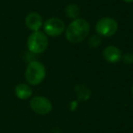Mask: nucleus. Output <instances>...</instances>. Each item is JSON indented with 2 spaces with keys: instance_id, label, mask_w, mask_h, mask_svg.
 I'll use <instances>...</instances> for the list:
<instances>
[{
  "instance_id": "f03ea898",
  "label": "nucleus",
  "mask_w": 133,
  "mask_h": 133,
  "mask_svg": "<svg viewBox=\"0 0 133 133\" xmlns=\"http://www.w3.org/2000/svg\"><path fill=\"white\" fill-rule=\"evenodd\" d=\"M45 77H46V68L41 62L32 61L28 65L25 71V78L29 85H39L45 79Z\"/></svg>"
},
{
  "instance_id": "0eeeda50",
  "label": "nucleus",
  "mask_w": 133,
  "mask_h": 133,
  "mask_svg": "<svg viewBox=\"0 0 133 133\" xmlns=\"http://www.w3.org/2000/svg\"><path fill=\"white\" fill-rule=\"evenodd\" d=\"M25 23L28 29L32 31H39L41 26H43V19L42 17L37 12H31L28 14L25 19Z\"/></svg>"
},
{
  "instance_id": "2eb2a0df",
  "label": "nucleus",
  "mask_w": 133,
  "mask_h": 133,
  "mask_svg": "<svg viewBox=\"0 0 133 133\" xmlns=\"http://www.w3.org/2000/svg\"><path fill=\"white\" fill-rule=\"evenodd\" d=\"M132 97H133V87H132Z\"/></svg>"
},
{
  "instance_id": "423d86ee",
  "label": "nucleus",
  "mask_w": 133,
  "mask_h": 133,
  "mask_svg": "<svg viewBox=\"0 0 133 133\" xmlns=\"http://www.w3.org/2000/svg\"><path fill=\"white\" fill-rule=\"evenodd\" d=\"M30 108L38 115H46L51 112L52 103L48 98L42 96H36L30 100Z\"/></svg>"
},
{
  "instance_id": "6e6552de",
  "label": "nucleus",
  "mask_w": 133,
  "mask_h": 133,
  "mask_svg": "<svg viewBox=\"0 0 133 133\" xmlns=\"http://www.w3.org/2000/svg\"><path fill=\"white\" fill-rule=\"evenodd\" d=\"M103 57L106 61L111 64L118 63L121 59V51L115 46H109L103 50Z\"/></svg>"
},
{
  "instance_id": "39448f33",
  "label": "nucleus",
  "mask_w": 133,
  "mask_h": 133,
  "mask_svg": "<svg viewBox=\"0 0 133 133\" xmlns=\"http://www.w3.org/2000/svg\"><path fill=\"white\" fill-rule=\"evenodd\" d=\"M43 28H44V31L46 36L51 37H59L66 29L65 23L57 17L48 18L43 24Z\"/></svg>"
},
{
  "instance_id": "ddd939ff",
  "label": "nucleus",
  "mask_w": 133,
  "mask_h": 133,
  "mask_svg": "<svg viewBox=\"0 0 133 133\" xmlns=\"http://www.w3.org/2000/svg\"><path fill=\"white\" fill-rule=\"evenodd\" d=\"M121 59L123 60V62L125 63V64H128V65L132 64L133 63V55L131 53H126L122 56Z\"/></svg>"
},
{
  "instance_id": "20e7f679",
  "label": "nucleus",
  "mask_w": 133,
  "mask_h": 133,
  "mask_svg": "<svg viewBox=\"0 0 133 133\" xmlns=\"http://www.w3.org/2000/svg\"><path fill=\"white\" fill-rule=\"evenodd\" d=\"M118 22L112 17H102L97 22L95 29L98 35L105 37L114 36L118 31Z\"/></svg>"
},
{
  "instance_id": "f257e3e1",
  "label": "nucleus",
  "mask_w": 133,
  "mask_h": 133,
  "mask_svg": "<svg viewBox=\"0 0 133 133\" xmlns=\"http://www.w3.org/2000/svg\"><path fill=\"white\" fill-rule=\"evenodd\" d=\"M90 26L86 19H74L66 28V38L72 44H78L89 36Z\"/></svg>"
},
{
  "instance_id": "1a4fd4ad",
  "label": "nucleus",
  "mask_w": 133,
  "mask_h": 133,
  "mask_svg": "<svg viewBox=\"0 0 133 133\" xmlns=\"http://www.w3.org/2000/svg\"><path fill=\"white\" fill-rule=\"evenodd\" d=\"M15 94L19 99H28L33 94L31 87L28 84L20 83L16 86L15 88Z\"/></svg>"
},
{
  "instance_id": "4468645a",
  "label": "nucleus",
  "mask_w": 133,
  "mask_h": 133,
  "mask_svg": "<svg viewBox=\"0 0 133 133\" xmlns=\"http://www.w3.org/2000/svg\"><path fill=\"white\" fill-rule=\"evenodd\" d=\"M123 1L126 3H133V0H123Z\"/></svg>"
},
{
  "instance_id": "7ed1b4c3",
  "label": "nucleus",
  "mask_w": 133,
  "mask_h": 133,
  "mask_svg": "<svg viewBox=\"0 0 133 133\" xmlns=\"http://www.w3.org/2000/svg\"><path fill=\"white\" fill-rule=\"evenodd\" d=\"M26 46L30 52L34 54H41L46 51L48 46V37L40 31L33 32L28 37Z\"/></svg>"
},
{
  "instance_id": "9b49d317",
  "label": "nucleus",
  "mask_w": 133,
  "mask_h": 133,
  "mask_svg": "<svg viewBox=\"0 0 133 133\" xmlns=\"http://www.w3.org/2000/svg\"><path fill=\"white\" fill-rule=\"evenodd\" d=\"M75 90L78 92V95L80 99L87 100L91 95V91L84 85H78L75 88Z\"/></svg>"
},
{
  "instance_id": "9d476101",
  "label": "nucleus",
  "mask_w": 133,
  "mask_h": 133,
  "mask_svg": "<svg viewBox=\"0 0 133 133\" xmlns=\"http://www.w3.org/2000/svg\"><path fill=\"white\" fill-rule=\"evenodd\" d=\"M66 17L72 19L78 18V16L80 15V9L78 5L76 4H69L66 8Z\"/></svg>"
},
{
  "instance_id": "f8f14e48",
  "label": "nucleus",
  "mask_w": 133,
  "mask_h": 133,
  "mask_svg": "<svg viewBox=\"0 0 133 133\" xmlns=\"http://www.w3.org/2000/svg\"><path fill=\"white\" fill-rule=\"evenodd\" d=\"M89 46H91L92 48H96V46H98L100 45V43H101V39H100V37H98V36L94 35L90 37V39H89Z\"/></svg>"
}]
</instances>
